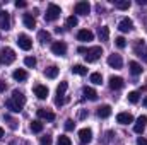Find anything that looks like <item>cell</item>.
Instances as JSON below:
<instances>
[{
    "mask_svg": "<svg viewBox=\"0 0 147 145\" xmlns=\"http://www.w3.org/2000/svg\"><path fill=\"white\" fill-rule=\"evenodd\" d=\"M60 14H62V9H60L57 3H50L48 9H46V15H45V19L50 21V22H53V21H57V19L60 17Z\"/></svg>",
    "mask_w": 147,
    "mask_h": 145,
    "instance_id": "cell-1",
    "label": "cell"
},
{
    "mask_svg": "<svg viewBox=\"0 0 147 145\" xmlns=\"http://www.w3.org/2000/svg\"><path fill=\"white\" fill-rule=\"evenodd\" d=\"M101 55H103V48H101V46H92V48H89V50L86 51V62L92 63V62L99 60Z\"/></svg>",
    "mask_w": 147,
    "mask_h": 145,
    "instance_id": "cell-2",
    "label": "cell"
},
{
    "mask_svg": "<svg viewBox=\"0 0 147 145\" xmlns=\"http://www.w3.org/2000/svg\"><path fill=\"white\" fill-rule=\"evenodd\" d=\"M134 51H135V55H137L139 58H142L147 63V43L146 41L137 39V43H135V46H134Z\"/></svg>",
    "mask_w": 147,
    "mask_h": 145,
    "instance_id": "cell-3",
    "label": "cell"
},
{
    "mask_svg": "<svg viewBox=\"0 0 147 145\" xmlns=\"http://www.w3.org/2000/svg\"><path fill=\"white\" fill-rule=\"evenodd\" d=\"M14 60H16L14 50H12V48H3V50H2V55H0V62L5 63V65H10Z\"/></svg>",
    "mask_w": 147,
    "mask_h": 145,
    "instance_id": "cell-4",
    "label": "cell"
},
{
    "mask_svg": "<svg viewBox=\"0 0 147 145\" xmlns=\"http://www.w3.org/2000/svg\"><path fill=\"white\" fill-rule=\"evenodd\" d=\"M17 44H19V48L24 50V51H29V50L33 48V41H31V38L28 36V34H19V36H17Z\"/></svg>",
    "mask_w": 147,
    "mask_h": 145,
    "instance_id": "cell-5",
    "label": "cell"
},
{
    "mask_svg": "<svg viewBox=\"0 0 147 145\" xmlns=\"http://www.w3.org/2000/svg\"><path fill=\"white\" fill-rule=\"evenodd\" d=\"M0 29L3 31L10 29V14L7 10H0Z\"/></svg>",
    "mask_w": 147,
    "mask_h": 145,
    "instance_id": "cell-6",
    "label": "cell"
},
{
    "mask_svg": "<svg viewBox=\"0 0 147 145\" xmlns=\"http://www.w3.org/2000/svg\"><path fill=\"white\" fill-rule=\"evenodd\" d=\"M89 12H91L89 2H77V3H75V14H79V15H87Z\"/></svg>",
    "mask_w": 147,
    "mask_h": 145,
    "instance_id": "cell-7",
    "label": "cell"
},
{
    "mask_svg": "<svg viewBox=\"0 0 147 145\" xmlns=\"http://www.w3.org/2000/svg\"><path fill=\"white\" fill-rule=\"evenodd\" d=\"M51 51H53L55 55H58V56H63V55L67 53V44H65L63 41H57V43L51 44Z\"/></svg>",
    "mask_w": 147,
    "mask_h": 145,
    "instance_id": "cell-8",
    "label": "cell"
},
{
    "mask_svg": "<svg viewBox=\"0 0 147 145\" xmlns=\"http://www.w3.org/2000/svg\"><path fill=\"white\" fill-rule=\"evenodd\" d=\"M79 140H80L82 145L89 144V142L92 140V132H91V128H82V130L79 132Z\"/></svg>",
    "mask_w": 147,
    "mask_h": 145,
    "instance_id": "cell-9",
    "label": "cell"
},
{
    "mask_svg": "<svg viewBox=\"0 0 147 145\" xmlns=\"http://www.w3.org/2000/svg\"><path fill=\"white\" fill-rule=\"evenodd\" d=\"M146 126H147V116L142 114V116L137 118V123L134 125V132H135V133H142V132L146 130Z\"/></svg>",
    "mask_w": 147,
    "mask_h": 145,
    "instance_id": "cell-10",
    "label": "cell"
},
{
    "mask_svg": "<svg viewBox=\"0 0 147 145\" xmlns=\"http://www.w3.org/2000/svg\"><path fill=\"white\" fill-rule=\"evenodd\" d=\"M118 29H120L121 33H130V31L134 29V22H132V19H128V17L121 19L120 24H118Z\"/></svg>",
    "mask_w": 147,
    "mask_h": 145,
    "instance_id": "cell-11",
    "label": "cell"
},
{
    "mask_svg": "<svg viewBox=\"0 0 147 145\" xmlns=\"http://www.w3.org/2000/svg\"><path fill=\"white\" fill-rule=\"evenodd\" d=\"M108 65H110L111 68H121V65H123V60H121V56L120 55H110L108 56Z\"/></svg>",
    "mask_w": 147,
    "mask_h": 145,
    "instance_id": "cell-12",
    "label": "cell"
},
{
    "mask_svg": "<svg viewBox=\"0 0 147 145\" xmlns=\"http://www.w3.org/2000/svg\"><path fill=\"white\" fill-rule=\"evenodd\" d=\"M77 39H79V41H84V43H86V41H92V39H94V34H92L89 29H80V31L77 33Z\"/></svg>",
    "mask_w": 147,
    "mask_h": 145,
    "instance_id": "cell-13",
    "label": "cell"
},
{
    "mask_svg": "<svg viewBox=\"0 0 147 145\" xmlns=\"http://www.w3.org/2000/svg\"><path fill=\"white\" fill-rule=\"evenodd\" d=\"M12 101H14V103H17V104L22 108V106L26 104V96H24L21 91H17V89H16V91L12 92Z\"/></svg>",
    "mask_w": 147,
    "mask_h": 145,
    "instance_id": "cell-14",
    "label": "cell"
},
{
    "mask_svg": "<svg viewBox=\"0 0 147 145\" xmlns=\"http://www.w3.org/2000/svg\"><path fill=\"white\" fill-rule=\"evenodd\" d=\"M116 121H118L120 125H128V123L134 121V116H132L130 113H120V114L116 116Z\"/></svg>",
    "mask_w": 147,
    "mask_h": 145,
    "instance_id": "cell-15",
    "label": "cell"
},
{
    "mask_svg": "<svg viewBox=\"0 0 147 145\" xmlns=\"http://www.w3.org/2000/svg\"><path fill=\"white\" fill-rule=\"evenodd\" d=\"M34 94L38 99H46L48 97V87L46 85H34Z\"/></svg>",
    "mask_w": 147,
    "mask_h": 145,
    "instance_id": "cell-16",
    "label": "cell"
},
{
    "mask_svg": "<svg viewBox=\"0 0 147 145\" xmlns=\"http://www.w3.org/2000/svg\"><path fill=\"white\" fill-rule=\"evenodd\" d=\"M22 21H24V26H26L28 29H34V28H36V19H34V15H31V14H24Z\"/></svg>",
    "mask_w": 147,
    "mask_h": 145,
    "instance_id": "cell-17",
    "label": "cell"
},
{
    "mask_svg": "<svg viewBox=\"0 0 147 145\" xmlns=\"http://www.w3.org/2000/svg\"><path fill=\"white\" fill-rule=\"evenodd\" d=\"M110 87L113 91H118V89H121L123 87V79L121 77H110Z\"/></svg>",
    "mask_w": 147,
    "mask_h": 145,
    "instance_id": "cell-18",
    "label": "cell"
},
{
    "mask_svg": "<svg viewBox=\"0 0 147 145\" xmlns=\"http://www.w3.org/2000/svg\"><path fill=\"white\" fill-rule=\"evenodd\" d=\"M38 118H41V119H46V121H53L55 119V114L51 113V111H48V109H38Z\"/></svg>",
    "mask_w": 147,
    "mask_h": 145,
    "instance_id": "cell-19",
    "label": "cell"
},
{
    "mask_svg": "<svg viewBox=\"0 0 147 145\" xmlns=\"http://www.w3.org/2000/svg\"><path fill=\"white\" fill-rule=\"evenodd\" d=\"M82 94H84L86 99H91V101H96V99H98V92H96L92 87H84V89H82Z\"/></svg>",
    "mask_w": 147,
    "mask_h": 145,
    "instance_id": "cell-20",
    "label": "cell"
},
{
    "mask_svg": "<svg viewBox=\"0 0 147 145\" xmlns=\"http://www.w3.org/2000/svg\"><path fill=\"white\" fill-rule=\"evenodd\" d=\"M98 36H99L101 41H108V38H110V28L108 26H101L99 31H98Z\"/></svg>",
    "mask_w": 147,
    "mask_h": 145,
    "instance_id": "cell-21",
    "label": "cell"
},
{
    "mask_svg": "<svg viewBox=\"0 0 147 145\" xmlns=\"http://www.w3.org/2000/svg\"><path fill=\"white\" fill-rule=\"evenodd\" d=\"M12 77L17 80V82H24L26 79H28V73H26V70H22V68H19V70H14V73H12Z\"/></svg>",
    "mask_w": 147,
    "mask_h": 145,
    "instance_id": "cell-22",
    "label": "cell"
},
{
    "mask_svg": "<svg viewBox=\"0 0 147 145\" xmlns=\"http://www.w3.org/2000/svg\"><path fill=\"white\" fill-rule=\"evenodd\" d=\"M5 106H7V108L10 109L12 113H21V111H22V108H21V106H19L17 103H14V101H12V97L5 101Z\"/></svg>",
    "mask_w": 147,
    "mask_h": 145,
    "instance_id": "cell-23",
    "label": "cell"
},
{
    "mask_svg": "<svg viewBox=\"0 0 147 145\" xmlns=\"http://www.w3.org/2000/svg\"><path fill=\"white\" fill-rule=\"evenodd\" d=\"M110 114H111V108L108 106V104L98 108V116H99V118H108Z\"/></svg>",
    "mask_w": 147,
    "mask_h": 145,
    "instance_id": "cell-24",
    "label": "cell"
},
{
    "mask_svg": "<svg viewBox=\"0 0 147 145\" xmlns=\"http://www.w3.org/2000/svg\"><path fill=\"white\" fill-rule=\"evenodd\" d=\"M113 3H115V7L120 9V10H128V9H130V2H128V0H113Z\"/></svg>",
    "mask_w": 147,
    "mask_h": 145,
    "instance_id": "cell-25",
    "label": "cell"
},
{
    "mask_svg": "<svg viewBox=\"0 0 147 145\" xmlns=\"http://www.w3.org/2000/svg\"><path fill=\"white\" fill-rule=\"evenodd\" d=\"M128 67H130V72L134 73V75H140L142 73V65L137 63V62H130Z\"/></svg>",
    "mask_w": 147,
    "mask_h": 145,
    "instance_id": "cell-26",
    "label": "cell"
},
{
    "mask_svg": "<svg viewBox=\"0 0 147 145\" xmlns=\"http://www.w3.org/2000/svg\"><path fill=\"white\" fill-rule=\"evenodd\" d=\"M89 80H91L92 84H96V85H101V84H103V75L99 72H94V73H91Z\"/></svg>",
    "mask_w": 147,
    "mask_h": 145,
    "instance_id": "cell-27",
    "label": "cell"
},
{
    "mask_svg": "<svg viewBox=\"0 0 147 145\" xmlns=\"http://www.w3.org/2000/svg\"><path fill=\"white\" fill-rule=\"evenodd\" d=\"M45 75H46L48 79H55V77L58 75V67H55V65H53V67H48V68L45 70Z\"/></svg>",
    "mask_w": 147,
    "mask_h": 145,
    "instance_id": "cell-28",
    "label": "cell"
},
{
    "mask_svg": "<svg viewBox=\"0 0 147 145\" xmlns=\"http://www.w3.org/2000/svg\"><path fill=\"white\" fill-rule=\"evenodd\" d=\"M72 73H77V75H86L87 73V68L84 65H74L72 67Z\"/></svg>",
    "mask_w": 147,
    "mask_h": 145,
    "instance_id": "cell-29",
    "label": "cell"
},
{
    "mask_svg": "<svg viewBox=\"0 0 147 145\" xmlns=\"http://www.w3.org/2000/svg\"><path fill=\"white\" fill-rule=\"evenodd\" d=\"M31 132L33 133H41L43 132V123L41 121H33L31 123Z\"/></svg>",
    "mask_w": 147,
    "mask_h": 145,
    "instance_id": "cell-30",
    "label": "cell"
},
{
    "mask_svg": "<svg viewBox=\"0 0 147 145\" xmlns=\"http://www.w3.org/2000/svg\"><path fill=\"white\" fill-rule=\"evenodd\" d=\"M38 39H39L41 43H46V41L51 39V34H50L48 31H39V33H38Z\"/></svg>",
    "mask_w": 147,
    "mask_h": 145,
    "instance_id": "cell-31",
    "label": "cell"
},
{
    "mask_svg": "<svg viewBox=\"0 0 147 145\" xmlns=\"http://www.w3.org/2000/svg\"><path fill=\"white\" fill-rule=\"evenodd\" d=\"M65 91H67V82H60V85L57 87V96L58 97H63L65 96Z\"/></svg>",
    "mask_w": 147,
    "mask_h": 145,
    "instance_id": "cell-32",
    "label": "cell"
},
{
    "mask_svg": "<svg viewBox=\"0 0 147 145\" xmlns=\"http://www.w3.org/2000/svg\"><path fill=\"white\" fill-rule=\"evenodd\" d=\"M24 65L29 67V68L36 67V58H34V56H26V58H24Z\"/></svg>",
    "mask_w": 147,
    "mask_h": 145,
    "instance_id": "cell-33",
    "label": "cell"
},
{
    "mask_svg": "<svg viewBox=\"0 0 147 145\" xmlns=\"http://www.w3.org/2000/svg\"><path fill=\"white\" fill-rule=\"evenodd\" d=\"M3 119H5V121L9 123V126H10L12 130H16V128H17V121H16L14 118H10L9 114H5V116H3Z\"/></svg>",
    "mask_w": 147,
    "mask_h": 145,
    "instance_id": "cell-34",
    "label": "cell"
},
{
    "mask_svg": "<svg viewBox=\"0 0 147 145\" xmlns=\"http://www.w3.org/2000/svg\"><path fill=\"white\" fill-rule=\"evenodd\" d=\"M79 24V19L75 17V15H70L69 19H67V28H75Z\"/></svg>",
    "mask_w": 147,
    "mask_h": 145,
    "instance_id": "cell-35",
    "label": "cell"
},
{
    "mask_svg": "<svg viewBox=\"0 0 147 145\" xmlns=\"http://www.w3.org/2000/svg\"><path fill=\"white\" fill-rule=\"evenodd\" d=\"M128 101L132 103V104H135V103H139V92H128Z\"/></svg>",
    "mask_w": 147,
    "mask_h": 145,
    "instance_id": "cell-36",
    "label": "cell"
},
{
    "mask_svg": "<svg viewBox=\"0 0 147 145\" xmlns=\"http://www.w3.org/2000/svg\"><path fill=\"white\" fill-rule=\"evenodd\" d=\"M115 44H116L118 48H125V46H127V39L121 38V36H118L116 39H115Z\"/></svg>",
    "mask_w": 147,
    "mask_h": 145,
    "instance_id": "cell-37",
    "label": "cell"
},
{
    "mask_svg": "<svg viewBox=\"0 0 147 145\" xmlns=\"http://www.w3.org/2000/svg\"><path fill=\"white\" fill-rule=\"evenodd\" d=\"M58 145H72V142H70V138H69V137L60 135V137H58Z\"/></svg>",
    "mask_w": 147,
    "mask_h": 145,
    "instance_id": "cell-38",
    "label": "cell"
},
{
    "mask_svg": "<svg viewBox=\"0 0 147 145\" xmlns=\"http://www.w3.org/2000/svg\"><path fill=\"white\" fill-rule=\"evenodd\" d=\"M39 145H51V137H50V135H45V137H41Z\"/></svg>",
    "mask_w": 147,
    "mask_h": 145,
    "instance_id": "cell-39",
    "label": "cell"
},
{
    "mask_svg": "<svg viewBox=\"0 0 147 145\" xmlns=\"http://www.w3.org/2000/svg\"><path fill=\"white\" fill-rule=\"evenodd\" d=\"M74 128H75V123H74L72 119H67V121H65V130L70 132V130H74Z\"/></svg>",
    "mask_w": 147,
    "mask_h": 145,
    "instance_id": "cell-40",
    "label": "cell"
},
{
    "mask_svg": "<svg viewBox=\"0 0 147 145\" xmlns=\"http://www.w3.org/2000/svg\"><path fill=\"white\" fill-rule=\"evenodd\" d=\"M87 114H89V113H87V109H80V111H79V119H84Z\"/></svg>",
    "mask_w": 147,
    "mask_h": 145,
    "instance_id": "cell-41",
    "label": "cell"
},
{
    "mask_svg": "<svg viewBox=\"0 0 147 145\" xmlns=\"http://www.w3.org/2000/svg\"><path fill=\"white\" fill-rule=\"evenodd\" d=\"M137 145H147V138H144V137H139V138H137Z\"/></svg>",
    "mask_w": 147,
    "mask_h": 145,
    "instance_id": "cell-42",
    "label": "cell"
},
{
    "mask_svg": "<svg viewBox=\"0 0 147 145\" xmlns=\"http://www.w3.org/2000/svg\"><path fill=\"white\" fill-rule=\"evenodd\" d=\"M16 7H17V9H19V7L22 9V7H26V2H24V0H17V2H16Z\"/></svg>",
    "mask_w": 147,
    "mask_h": 145,
    "instance_id": "cell-43",
    "label": "cell"
},
{
    "mask_svg": "<svg viewBox=\"0 0 147 145\" xmlns=\"http://www.w3.org/2000/svg\"><path fill=\"white\" fill-rule=\"evenodd\" d=\"M63 103H65V99H63V97H57V99H55V104H57V106H62Z\"/></svg>",
    "mask_w": 147,
    "mask_h": 145,
    "instance_id": "cell-44",
    "label": "cell"
},
{
    "mask_svg": "<svg viewBox=\"0 0 147 145\" xmlns=\"http://www.w3.org/2000/svg\"><path fill=\"white\" fill-rule=\"evenodd\" d=\"M5 89H7L5 82H0V92H5Z\"/></svg>",
    "mask_w": 147,
    "mask_h": 145,
    "instance_id": "cell-45",
    "label": "cell"
},
{
    "mask_svg": "<svg viewBox=\"0 0 147 145\" xmlns=\"http://www.w3.org/2000/svg\"><path fill=\"white\" fill-rule=\"evenodd\" d=\"M77 51H79V53H86V51H87V50H86V48H84V46H79V48H77Z\"/></svg>",
    "mask_w": 147,
    "mask_h": 145,
    "instance_id": "cell-46",
    "label": "cell"
},
{
    "mask_svg": "<svg viewBox=\"0 0 147 145\" xmlns=\"http://www.w3.org/2000/svg\"><path fill=\"white\" fill-rule=\"evenodd\" d=\"M137 3H139V5H142V3H147V0H137Z\"/></svg>",
    "mask_w": 147,
    "mask_h": 145,
    "instance_id": "cell-47",
    "label": "cell"
},
{
    "mask_svg": "<svg viewBox=\"0 0 147 145\" xmlns=\"http://www.w3.org/2000/svg\"><path fill=\"white\" fill-rule=\"evenodd\" d=\"M0 138H3V128L0 126Z\"/></svg>",
    "mask_w": 147,
    "mask_h": 145,
    "instance_id": "cell-48",
    "label": "cell"
},
{
    "mask_svg": "<svg viewBox=\"0 0 147 145\" xmlns=\"http://www.w3.org/2000/svg\"><path fill=\"white\" fill-rule=\"evenodd\" d=\"M144 106H146V108H147V96H146V97H144Z\"/></svg>",
    "mask_w": 147,
    "mask_h": 145,
    "instance_id": "cell-49",
    "label": "cell"
}]
</instances>
